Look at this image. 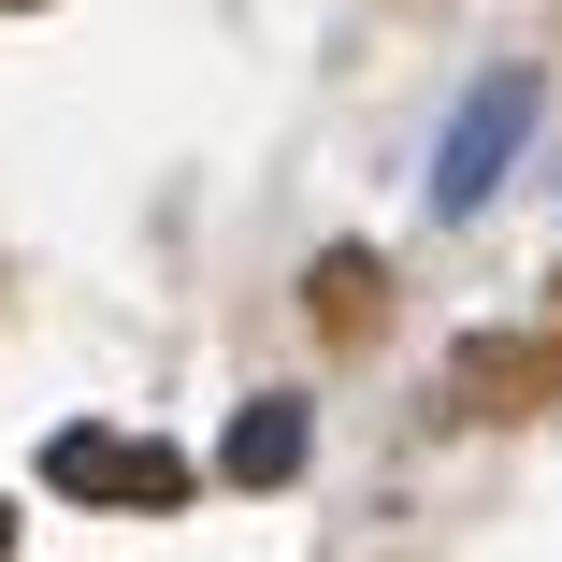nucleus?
Segmentation results:
<instances>
[{"label":"nucleus","instance_id":"f257e3e1","mask_svg":"<svg viewBox=\"0 0 562 562\" xmlns=\"http://www.w3.org/2000/svg\"><path fill=\"white\" fill-rule=\"evenodd\" d=\"M44 491L116 505V519H159V505H188V462H173L159 432H101V418H72V432L44 447Z\"/></svg>","mask_w":562,"mask_h":562},{"label":"nucleus","instance_id":"f03ea898","mask_svg":"<svg viewBox=\"0 0 562 562\" xmlns=\"http://www.w3.org/2000/svg\"><path fill=\"white\" fill-rule=\"evenodd\" d=\"M519 131H533V72H491V87L462 101V131H447V159H432V216H476V202L505 188Z\"/></svg>","mask_w":562,"mask_h":562},{"label":"nucleus","instance_id":"7ed1b4c3","mask_svg":"<svg viewBox=\"0 0 562 562\" xmlns=\"http://www.w3.org/2000/svg\"><path fill=\"white\" fill-rule=\"evenodd\" d=\"M216 476H232V491L303 476V404H289V390H274V404H246V418H232V447H216Z\"/></svg>","mask_w":562,"mask_h":562},{"label":"nucleus","instance_id":"20e7f679","mask_svg":"<svg viewBox=\"0 0 562 562\" xmlns=\"http://www.w3.org/2000/svg\"><path fill=\"white\" fill-rule=\"evenodd\" d=\"M0 562H15V505H0Z\"/></svg>","mask_w":562,"mask_h":562},{"label":"nucleus","instance_id":"39448f33","mask_svg":"<svg viewBox=\"0 0 562 562\" xmlns=\"http://www.w3.org/2000/svg\"><path fill=\"white\" fill-rule=\"evenodd\" d=\"M0 15H30V0H0Z\"/></svg>","mask_w":562,"mask_h":562}]
</instances>
